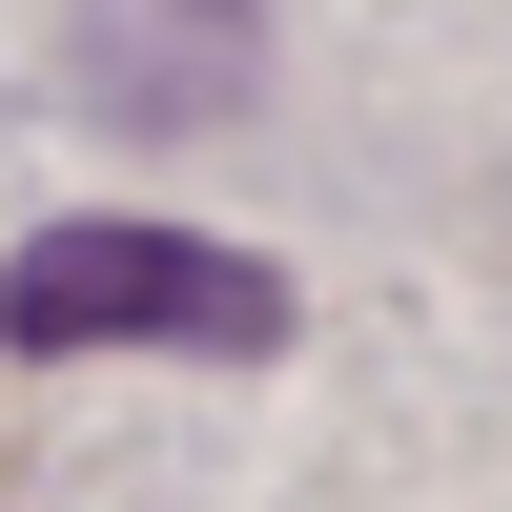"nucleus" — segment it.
<instances>
[{"mask_svg":"<svg viewBox=\"0 0 512 512\" xmlns=\"http://www.w3.org/2000/svg\"><path fill=\"white\" fill-rule=\"evenodd\" d=\"M0 328L21 349H287V267L185 226H41L0 267Z\"/></svg>","mask_w":512,"mask_h":512,"instance_id":"obj_1","label":"nucleus"},{"mask_svg":"<svg viewBox=\"0 0 512 512\" xmlns=\"http://www.w3.org/2000/svg\"><path fill=\"white\" fill-rule=\"evenodd\" d=\"M62 103L103 144H205L267 103V0H82L62 21Z\"/></svg>","mask_w":512,"mask_h":512,"instance_id":"obj_2","label":"nucleus"}]
</instances>
